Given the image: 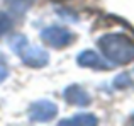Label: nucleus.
Here are the masks:
<instances>
[{
    "mask_svg": "<svg viewBox=\"0 0 134 126\" xmlns=\"http://www.w3.org/2000/svg\"><path fill=\"white\" fill-rule=\"evenodd\" d=\"M10 24H12V20H10L9 14H5V12L0 10V38L10 29Z\"/></svg>",
    "mask_w": 134,
    "mask_h": 126,
    "instance_id": "9",
    "label": "nucleus"
},
{
    "mask_svg": "<svg viewBox=\"0 0 134 126\" xmlns=\"http://www.w3.org/2000/svg\"><path fill=\"white\" fill-rule=\"evenodd\" d=\"M98 48L114 65H126L134 60V43L122 34H109L100 38Z\"/></svg>",
    "mask_w": 134,
    "mask_h": 126,
    "instance_id": "1",
    "label": "nucleus"
},
{
    "mask_svg": "<svg viewBox=\"0 0 134 126\" xmlns=\"http://www.w3.org/2000/svg\"><path fill=\"white\" fill-rule=\"evenodd\" d=\"M7 75H9V68H7L5 58L0 55V82H3V80L7 78Z\"/></svg>",
    "mask_w": 134,
    "mask_h": 126,
    "instance_id": "10",
    "label": "nucleus"
},
{
    "mask_svg": "<svg viewBox=\"0 0 134 126\" xmlns=\"http://www.w3.org/2000/svg\"><path fill=\"white\" fill-rule=\"evenodd\" d=\"M41 38H43V41H46L53 48H65L73 41V34L68 29L59 27V26L46 27L43 33H41Z\"/></svg>",
    "mask_w": 134,
    "mask_h": 126,
    "instance_id": "3",
    "label": "nucleus"
},
{
    "mask_svg": "<svg viewBox=\"0 0 134 126\" xmlns=\"http://www.w3.org/2000/svg\"><path fill=\"white\" fill-rule=\"evenodd\" d=\"M65 99L66 102L75 104V106H88L90 104V96L80 85H70L65 90Z\"/></svg>",
    "mask_w": 134,
    "mask_h": 126,
    "instance_id": "6",
    "label": "nucleus"
},
{
    "mask_svg": "<svg viewBox=\"0 0 134 126\" xmlns=\"http://www.w3.org/2000/svg\"><path fill=\"white\" fill-rule=\"evenodd\" d=\"M9 44L26 65L34 66V68L48 65V61H49L48 51H44L43 48H37L34 44H31L24 36H14Z\"/></svg>",
    "mask_w": 134,
    "mask_h": 126,
    "instance_id": "2",
    "label": "nucleus"
},
{
    "mask_svg": "<svg viewBox=\"0 0 134 126\" xmlns=\"http://www.w3.org/2000/svg\"><path fill=\"white\" fill-rule=\"evenodd\" d=\"M76 61H78L80 66H88V68H97V70H109L112 66L109 63H105L95 51H90V50H85L83 53H80Z\"/></svg>",
    "mask_w": 134,
    "mask_h": 126,
    "instance_id": "5",
    "label": "nucleus"
},
{
    "mask_svg": "<svg viewBox=\"0 0 134 126\" xmlns=\"http://www.w3.org/2000/svg\"><path fill=\"white\" fill-rule=\"evenodd\" d=\"M56 113H58V107L51 101H37L29 109V119L32 123H43V121L53 119Z\"/></svg>",
    "mask_w": 134,
    "mask_h": 126,
    "instance_id": "4",
    "label": "nucleus"
},
{
    "mask_svg": "<svg viewBox=\"0 0 134 126\" xmlns=\"http://www.w3.org/2000/svg\"><path fill=\"white\" fill-rule=\"evenodd\" d=\"M10 10L12 12H17V14H24L29 10V7L34 3V0H7Z\"/></svg>",
    "mask_w": 134,
    "mask_h": 126,
    "instance_id": "8",
    "label": "nucleus"
},
{
    "mask_svg": "<svg viewBox=\"0 0 134 126\" xmlns=\"http://www.w3.org/2000/svg\"><path fill=\"white\" fill-rule=\"evenodd\" d=\"M59 124L61 126H93L97 124V118L93 116V114H78V116H73V118H68V119H63L59 121Z\"/></svg>",
    "mask_w": 134,
    "mask_h": 126,
    "instance_id": "7",
    "label": "nucleus"
},
{
    "mask_svg": "<svg viewBox=\"0 0 134 126\" xmlns=\"http://www.w3.org/2000/svg\"><path fill=\"white\" fill-rule=\"evenodd\" d=\"M131 83V80L127 78V75H121V77H117V80L114 82V85L115 87H124V85H129Z\"/></svg>",
    "mask_w": 134,
    "mask_h": 126,
    "instance_id": "11",
    "label": "nucleus"
}]
</instances>
